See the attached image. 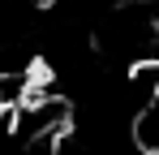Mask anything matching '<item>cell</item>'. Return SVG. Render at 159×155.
<instances>
[{
    "label": "cell",
    "mask_w": 159,
    "mask_h": 155,
    "mask_svg": "<svg viewBox=\"0 0 159 155\" xmlns=\"http://www.w3.org/2000/svg\"><path fill=\"white\" fill-rule=\"evenodd\" d=\"M133 138H138V151H142V155H159V91H155V99L138 112Z\"/></svg>",
    "instance_id": "cell-1"
}]
</instances>
